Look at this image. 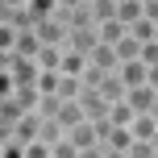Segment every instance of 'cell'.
<instances>
[{
    "mask_svg": "<svg viewBox=\"0 0 158 158\" xmlns=\"http://www.w3.org/2000/svg\"><path fill=\"white\" fill-rule=\"evenodd\" d=\"M8 142H21V146H33V142H42V112H25L21 121H17L13 129H8Z\"/></svg>",
    "mask_w": 158,
    "mask_h": 158,
    "instance_id": "obj_1",
    "label": "cell"
},
{
    "mask_svg": "<svg viewBox=\"0 0 158 158\" xmlns=\"http://www.w3.org/2000/svg\"><path fill=\"white\" fill-rule=\"evenodd\" d=\"M96 92H100V96H104V100H108V104H125L129 87H125V79H121L117 71H112V75H104V83L96 87Z\"/></svg>",
    "mask_w": 158,
    "mask_h": 158,
    "instance_id": "obj_2",
    "label": "cell"
},
{
    "mask_svg": "<svg viewBox=\"0 0 158 158\" xmlns=\"http://www.w3.org/2000/svg\"><path fill=\"white\" fill-rule=\"evenodd\" d=\"M67 137H71L79 150H92V146H100V125H96V121H83V125H75Z\"/></svg>",
    "mask_w": 158,
    "mask_h": 158,
    "instance_id": "obj_3",
    "label": "cell"
},
{
    "mask_svg": "<svg viewBox=\"0 0 158 158\" xmlns=\"http://www.w3.org/2000/svg\"><path fill=\"white\" fill-rule=\"evenodd\" d=\"M154 100H158V92H154L150 83H142V87H129V96H125V104H129L133 112H150V108H154Z\"/></svg>",
    "mask_w": 158,
    "mask_h": 158,
    "instance_id": "obj_4",
    "label": "cell"
},
{
    "mask_svg": "<svg viewBox=\"0 0 158 158\" xmlns=\"http://www.w3.org/2000/svg\"><path fill=\"white\" fill-rule=\"evenodd\" d=\"M129 133H133V142H154V133H158L154 112H137V117H133V125H129Z\"/></svg>",
    "mask_w": 158,
    "mask_h": 158,
    "instance_id": "obj_5",
    "label": "cell"
},
{
    "mask_svg": "<svg viewBox=\"0 0 158 158\" xmlns=\"http://www.w3.org/2000/svg\"><path fill=\"white\" fill-rule=\"evenodd\" d=\"M87 58H92V67H100V71H121V58H117V46H104V42H100V46H96L92 50V54H87Z\"/></svg>",
    "mask_w": 158,
    "mask_h": 158,
    "instance_id": "obj_6",
    "label": "cell"
},
{
    "mask_svg": "<svg viewBox=\"0 0 158 158\" xmlns=\"http://www.w3.org/2000/svg\"><path fill=\"white\" fill-rule=\"evenodd\" d=\"M121 79H125V87H142L146 79H150V67L142 63V58H133V63H121Z\"/></svg>",
    "mask_w": 158,
    "mask_h": 158,
    "instance_id": "obj_7",
    "label": "cell"
},
{
    "mask_svg": "<svg viewBox=\"0 0 158 158\" xmlns=\"http://www.w3.org/2000/svg\"><path fill=\"white\" fill-rule=\"evenodd\" d=\"M146 17V4L142 0H117V21L121 25H137Z\"/></svg>",
    "mask_w": 158,
    "mask_h": 158,
    "instance_id": "obj_8",
    "label": "cell"
},
{
    "mask_svg": "<svg viewBox=\"0 0 158 158\" xmlns=\"http://www.w3.org/2000/svg\"><path fill=\"white\" fill-rule=\"evenodd\" d=\"M83 121H87L83 104H79V100H67V104H63V112H58V125L71 133V129H75V125H83Z\"/></svg>",
    "mask_w": 158,
    "mask_h": 158,
    "instance_id": "obj_9",
    "label": "cell"
},
{
    "mask_svg": "<svg viewBox=\"0 0 158 158\" xmlns=\"http://www.w3.org/2000/svg\"><path fill=\"white\" fill-rule=\"evenodd\" d=\"M21 117H25V108H21L17 100H13V96H4V100H0V129L8 133V129H13V125H17Z\"/></svg>",
    "mask_w": 158,
    "mask_h": 158,
    "instance_id": "obj_10",
    "label": "cell"
},
{
    "mask_svg": "<svg viewBox=\"0 0 158 158\" xmlns=\"http://www.w3.org/2000/svg\"><path fill=\"white\" fill-rule=\"evenodd\" d=\"M63 54H67V46H42L38 67L42 71H63Z\"/></svg>",
    "mask_w": 158,
    "mask_h": 158,
    "instance_id": "obj_11",
    "label": "cell"
},
{
    "mask_svg": "<svg viewBox=\"0 0 158 158\" xmlns=\"http://www.w3.org/2000/svg\"><path fill=\"white\" fill-rule=\"evenodd\" d=\"M13 100L21 104L25 112H38V108H42V87H17V92H13Z\"/></svg>",
    "mask_w": 158,
    "mask_h": 158,
    "instance_id": "obj_12",
    "label": "cell"
},
{
    "mask_svg": "<svg viewBox=\"0 0 158 158\" xmlns=\"http://www.w3.org/2000/svg\"><path fill=\"white\" fill-rule=\"evenodd\" d=\"M117 58H121V63H133V58H142V42L125 33V38L117 42Z\"/></svg>",
    "mask_w": 158,
    "mask_h": 158,
    "instance_id": "obj_13",
    "label": "cell"
},
{
    "mask_svg": "<svg viewBox=\"0 0 158 158\" xmlns=\"http://www.w3.org/2000/svg\"><path fill=\"white\" fill-rule=\"evenodd\" d=\"M125 33H129V25H121V21H104L100 25V42H104V46H117Z\"/></svg>",
    "mask_w": 158,
    "mask_h": 158,
    "instance_id": "obj_14",
    "label": "cell"
},
{
    "mask_svg": "<svg viewBox=\"0 0 158 158\" xmlns=\"http://www.w3.org/2000/svg\"><path fill=\"white\" fill-rule=\"evenodd\" d=\"M42 142H46V146H58V142H67V129L58 125V121H46V117H42Z\"/></svg>",
    "mask_w": 158,
    "mask_h": 158,
    "instance_id": "obj_15",
    "label": "cell"
},
{
    "mask_svg": "<svg viewBox=\"0 0 158 158\" xmlns=\"http://www.w3.org/2000/svg\"><path fill=\"white\" fill-rule=\"evenodd\" d=\"M104 146H112V150H129V146H133V133L121 129V125H112V133L104 137Z\"/></svg>",
    "mask_w": 158,
    "mask_h": 158,
    "instance_id": "obj_16",
    "label": "cell"
},
{
    "mask_svg": "<svg viewBox=\"0 0 158 158\" xmlns=\"http://www.w3.org/2000/svg\"><path fill=\"white\" fill-rule=\"evenodd\" d=\"M154 33H158V25H154V21H146V17H142L137 25H129V38H137L142 46H146V42H154Z\"/></svg>",
    "mask_w": 158,
    "mask_h": 158,
    "instance_id": "obj_17",
    "label": "cell"
},
{
    "mask_svg": "<svg viewBox=\"0 0 158 158\" xmlns=\"http://www.w3.org/2000/svg\"><path fill=\"white\" fill-rule=\"evenodd\" d=\"M133 117H137V112L129 108V104H112V112H108V121H112V125H121V129L133 125Z\"/></svg>",
    "mask_w": 158,
    "mask_h": 158,
    "instance_id": "obj_18",
    "label": "cell"
},
{
    "mask_svg": "<svg viewBox=\"0 0 158 158\" xmlns=\"http://www.w3.org/2000/svg\"><path fill=\"white\" fill-rule=\"evenodd\" d=\"M29 13L38 17V21H42V17H54L58 13V0H29Z\"/></svg>",
    "mask_w": 158,
    "mask_h": 158,
    "instance_id": "obj_19",
    "label": "cell"
},
{
    "mask_svg": "<svg viewBox=\"0 0 158 158\" xmlns=\"http://www.w3.org/2000/svg\"><path fill=\"white\" fill-rule=\"evenodd\" d=\"M125 154H129V158H158V150H154V142H133V146H129Z\"/></svg>",
    "mask_w": 158,
    "mask_h": 158,
    "instance_id": "obj_20",
    "label": "cell"
},
{
    "mask_svg": "<svg viewBox=\"0 0 158 158\" xmlns=\"http://www.w3.org/2000/svg\"><path fill=\"white\" fill-rule=\"evenodd\" d=\"M50 154H54V158H79V146L71 142V137H67V142H58V146H50Z\"/></svg>",
    "mask_w": 158,
    "mask_h": 158,
    "instance_id": "obj_21",
    "label": "cell"
},
{
    "mask_svg": "<svg viewBox=\"0 0 158 158\" xmlns=\"http://www.w3.org/2000/svg\"><path fill=\"white\" fill-rule=\"evenodd\" d=\"M25 158H54V154H50L46 142H33V146H25Z\"/></svg>",
    "mask_w": 158,
    "mask_h": 158,
    "instance_id": "obj_22",
    "label": "cell"
},
{
    "mask_svg": "<svg viewBox=\"0 0 158 158\" xmlns=\"http://www.w3.org/2000/svg\"><path fill=\"white\" fill-rule=\"evenodd\" d=\"M142 63L146 67H158V42H146V46H142Z\"/></svg>",
    "mask_w": 158,
    "mask_h": 158,
    "instance_id": "obj_23",
    "label": "cell"
},
{
    "mask_svg": "<svg viewBox=\"0 0 158 158\" xmlns=\"http://www.w3.org/2000/svg\"><path fill=\"white\" fill-rule=\"evenodd\" d=\"M0 158H25V146H21V142H8V137H4V150H0Z\"/></svg>",
    "mask_w": 158,
    "mask_h": 158,
    "instance_id": "obj_24",
    "label": "cell"
},
{
    "mask_svg": "<svg viewBox=\"0 0 158 158\" xmlns=\"http://www.w3.org/2000/svg\"><path fill=\"white\" fill-rule=\"evenodd\" d=\"M79 158H104V146H92V150H79Z\"/></svg>",
    "mask_w": 158,
    "mask_h": 158,
    "instance_id": "obj_25",
    "label": "cell"
},
{
    "mask_svg": "<svg viewBox=\"0 0 158 158\" xmlns=\"http://www.w3.org/2000/svg\"><path fill=\"white\" fill-rule=\"evenodd\" d=\"M4 8H29V0H0Z\"/></svg>",
    "mask_w": 158,
    "mask_h": 158,
    "instance_id": "obj_26",
    "label": "cell"
},
{
    "mask_svg": "<svg viewBox=\"0 0 158 158\" xmlns=\"http://www.w3.org/2000/svg\"><path fill=\"white\" fill-rule=\"evenodd\" d=\"M104 158H129L125 150H112V146H104Z\"/></svg>",
    "mask_w": 158,
    "mask_h": 158,
    "instance_id": "obj_27",
    "label": "cell"
},
{
    "mask_svg": "<svg viewBox=\"0 0 158 158\" xmlns=\"http://www.w3.org/2000/svg\"><path fill=\"white\" fill-rule=\"evenodd\" d=\"M146 83H150L154 92H158V67H150V79H146Z\"/></svg>",
    "mask_w": 158,
    "mask_h": 158,
    "instance_id": "obj_28",
    "label": "cell"
},
{
    "mask_svg": "<svg viewBox=\"0 0 158 158\" xmlns=\"http://www.w3.org/2000/svg\"><path fill=\"white\" fill-rule=\"evenodd\" d=\"M150 112H154V121H158V100H154V108H150Z\"/></svg>",
    "mask_w": 158,
    "mask_h": 158,
    "instance_id": "obj_29",
    "label": "cell"
},
{
    "mask_svg": "<svg viewBox=\"0 0 158 158\" xmlns=\"http://www.w3.org/2000/svg\"><path fill=\"white\" fill-rule=\"evenodd\" d=\"M154 150H158V133H154Z\"/></svg>",
    "mask_w": 158,
    "mask_h": 158,
    "instance_id": "obj_30",
    "label": "cell"
},
{
    "mask_svg": "<svg viewBox=\"0 0 158 158\" xmlns=\"http://www.w3.org/2000/svg\"><path fill=\"white\" fill-rule=\"evenodd\" d=\"M142 4H150V0H142Z\"/></svg>",
    "mask_w": 158,
    "mask_h": 158,
    "instance_id": "obj_31",
    "label": "cell"
},
{
    "mask_svg": "<svg viewBox=\"0 0 158 158\" xmlns=\"http://www.w3.org/2000/svg\"><path fill=\"white\" fill-rule=\"evenodd\" d=\"M87 4H92V0H87Z\"/></svg>",
    "mask_w": 158,
    "mask_h": 158,
    "instance_id": "obj_32",
    "label": "cell"
}]
</instances>
